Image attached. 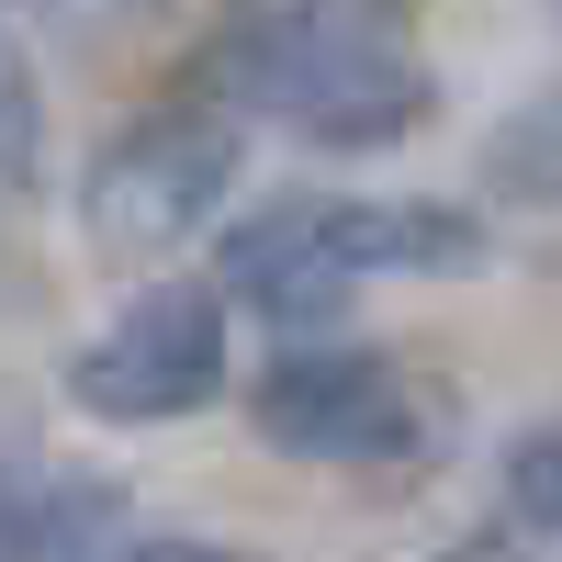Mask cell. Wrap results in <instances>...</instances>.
I'll list each match as a JSON object with an SVG mask.
<instances>
[{"label":"cell","mask_w":562,"mask_h":562,"mask_svg":"<svg viewBox=\"0 0 562 562\" xmlns=\"http://www.w3.org/2000/svg\"><path fill=\"white\" fill-rule=\"evenodd\" d=\"M225 102L293 124L304 147H394L428 124V57L383 12H259L225 45Z\"/></svg>","instance_id":"cell-1"},{"label":"cell","mask_w":562,"mask_h":562,"mask_svg":"<svg viewBox=\"0 0 562 562\" xmlns=\"http://www.w3.org/2000/svg\"><path fill=\"white\" fill-rule=\"evenodd\" d=\"M484 225L450 203H259L237 237H225V293H248L281 326H326L349 304L360 270H473Z\"/></svg>","instance_id":"cell-2"},{"label":"cell","mask_w":562,"mask_h":562,"mask_svg":"<svg viewBox=\"0 0 562 562\" xmlns=\"http://www.w3.org/2000/svg\"><path fill=\"white\" fill-rule=\"evenodd\" d=\"M225 169H237V124L203 113V102H158L135 113L102 158H90V237L113 259H158L180 248L192 225L214 214Z\"/></svg>","instance_id":"cell-3"},{"label":"cell","mask_w":562,"mask_h":562,"mask_svg":"<svg viewBox=\"0 0 562 562\" xmlns=\"http://www.w3.org/2000/svg\"><path fill=\"white\" fill-rule=\"evenodd\" d=\"M68 394L113 428H158V416H192L225 394V304L203 281H158L135 293L102 338L68 360Z\"/></svg>","instance_id":"cell-4"},{"label":"cell","mask_w":562,"mask_h":562,"mask_svg":"<svg viewBox=\"0 0 562 562\" xmlns=\"http://www.w3.org/2000/svg\"><path fill=\"white\" fill-rule=\"evenodd\" d=\"M259 439L293 450V461H405L416 450V394L383 349H338V338H304L259 371Z\"/></svg>","instance_id":"cell-5"},{"label":"cell","mask_w":562,"mask_h":562,"mask_svg":"<svg viewBox=\"0 0 562 562\" xmlns=\"http://www.w3.org/2000/svg\"><path fill=\"white\" fill-rule=\"evenodd\" d=\"M495 192L506 203H562V102H540V113H518V124H506L495 135Z\"/></svg>","instance_id":"cell-6"},{"label":"cell","mask_w":562,"mask_h":562,"mask_svg":"<svg viewBox=\"0 0 562 562\" xmlns=\"http://www.w3.org/2000/svg\"><path fill=\"white\" fill-rule=\"evenodd\" d=\"M506 506H518V529L562 540V428H529L506 450Z\"/></svg>","instance_id":"cell-7"},{"label":"cell","mask_w":562,"mask_h":562,"mask_svg":"<svg viewBox=\"0 0 562 562\" xmlns=\"http://www.w3.org/2000/svg\"><path fill=\"white\" fill-rule=\"evenodd\" d=\"M135 562H237V551H214V540H147Z\"/></svg>","instance_id":"cell-8"},{"label":"cell","mask_w":562,"mask_h":562,"mask_svg":"<svg viewBox=\"0 0 562 562\" xmlns=\"http://www.w3.org/2000/svg\"><path fill=\"white\" fill-rule=\"evenodd\" d=\"M450 562H518V551H506V540H473V551H450Z\"/></svg>","instance_id":"cell-9"}]
</instances>
